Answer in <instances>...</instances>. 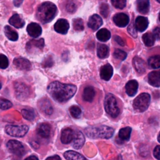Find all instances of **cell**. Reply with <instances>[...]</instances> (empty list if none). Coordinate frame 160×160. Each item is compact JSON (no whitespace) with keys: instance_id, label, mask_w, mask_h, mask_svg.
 Masks as SVG:
<instances>
[{"instance_id":"obj_48","label":"cell","mask_w":160,"mask_h":160,"mask_svg":"<svg viewBox=\"0 0 160 160\" xmlns=\"http://www.w3.org/2000/svg\"><path fill=\"white\" fill-rule=\"evenodd\" d=\"M114 39H115V41H116L119 44H120L121 46H124V42L123 40H122L120 37L116 36L114 37Z\"/></svg>"},{"instance_id":"obj_21","label":"cell","mask_w":160,"mask_h":160,"mask_svg":"<svg viewBox=\"0 0 160 160\" xmlns=\"http://www.w3.org/2000/svg\"><path fill=\"white\" fill-rule=\"evenodd\" d=\"M63 156L66 160H88L83 155L73 150L65 151Z\"/></svg>"},{"instance_id":"obj_50","label":"cell","mask_w":160,"mask_h":160,"mask_svg":"<svg viewBox=\"0 0 160 160\" xmlns=\"http://www.w3.org/2000/svg\"><path fill=\"white\" fill-rule=\"evenodd\" d=\"M13 2L16 6H19L22 2V1H14Z\"/></svg>"},{"instance_id":"obj_42","label":"cell","mask_w":160,"mask_h":160,"mask_svg":"<svg viewBox=\"0 0 160 160\" xmlns=\"http://www.w3.org/2000/svg\"><path fill=\"white\" fill-rule=\"evenodd\" d=\"M66 8L67 11H68L69 12L72 13L76 11V5L75 4L74 2H73L72 1H69L67 3V4L66 6Z\"/></svg>"},{"instance_id":"obj_40","label":"cell","mask_w":160,"mask_h":160,"mask_svg":"<svg viewBox=\"0 0 160 160\" xmlns=\"http://www.w3.org/2000/svg\"><path fill=\"white\" fill-rule=\"evenodd\" d=\"M111 3L118 9H123L126 6V1L125 0H112Z\"/></svg>"},{"instance_id":"obj_52","label":"cell","mask_w":160,"mask_h":160,"mask_svg":"<svg viewBox=\"0 0 160 160\" xmlns=\"http://www.w3.org/2000/svg\"><path fill=\"white\" fill-rule=\"evenodd\" d=\"M159 21H160V12H159Z\"/></svg>"},{"instance_id":"obj_37","label":"cell","mask_w":160,"mask_h":160,"mask_svg":"<svg viewBox=\"0 0 160 160\" xmlns=\"http://www.w3.org/2000/svg\"><path fill=\"white\" fill-rule=\"evenodd\" d=\"M113 56L120 61H124L127 57V53L121 49H116L113 52Z\"/></svg>"},{"instance_id":"obj_26","label":"cell","mask_w":160,"mask_h":160,"mask_svg":"<svg viewBox=\"0 0 160 160\" xmlns=\"http://www.w3.org/2000/svg\"><path fill=\"white\" fill-rule=\"evenodd\" d=\"M132 129L130 127H124L121 128L118 132V137L122 141H128L131 137Z\"/></svg>"},{"instance_id":"obj_30","label":"cell","mask_w":160,"mask_h":160,"mask_svg":"<svg viewBox=\"0 0 160 160\" xmlns=\"http://www.w3.org/2000/svg\"><path fill=\"white\" fill-rule=\"evenodd\" d=\"M109 54V48L102 44H99L97 48V55L101 59L106 58L108 56Z\"/></svg>"},{"instance_id":"obj_2","label":"cell","mask_w":160,"mask_h":160,"mask_svg":"<svg viewBox=\"0 0 160 160\" xmlns=\"http://www.w3.org/2000/svg\"><path fill=\"white\" fill-rule=\"evenodd\" d=\"M57 12L56 6L49 1L42 2L38 8L37 19L42 23L46 24L51 21Z\"/></svg>"},{"instance_id":"obj_38","label":"cell","mask_w":160,"mask_h":160,"mask_svg":"<svg viewBox=\"0 0 160 160\" xmlns=\"http://www.w3.org/2000/svg\"><path fill=\"white\" fill-rule=\"evenodd\" d=\"M12 106V102L9 100L3 99V98H0V109L6 110L11 108Z\"/></svg>"},{"instance_id":"obj_10","label":"cell","mask_w":160,"mask_h":160,"mask_svg":"<svg viewBox=\"0 0 160 160\" xmlns=\"http://www.w3.org/2000/svg\"><path fill=\"white\" fill-rule=\"evenodd\" d=\"M51 131V125L46 122L40 123L38 125L36 128L37 134L44 139H47L50 136Z\"/></svg>"},{"instance_id":"obj_23","label":"cell","mask_w":160,"mask_h":160,"mask_svg":"<svg viewBox=\"0 0 160 160\" xmlns=\"http://www.w3.org/2000/svg\"><path fill=\"white\" fill-rule=\"evenodd\" d=\"M137 10L141 14H147L149 10L150 3L148 0H139L136 1Z\"/></svg>"},{"instance_id":"obj_31","label":"cell","mask_w":160,"mask_h":160,"mask_svg":"<svg viewBox=\"0 0 160 160\" xmlns=\"http://www.w3.org/2000/svg\"><path fill=\"white\" fill-rule=\"evenodd\" d=\"M142 39L144 44L148 47L153 46L155 42V38L153 34H151L150 32H146L144 34L142 35Z\"/></svg>"},{"instance_id":"obj_13","label":"cell","mask_w":160,"mask_h":160,"mask_svg":"<svg viewBox=\"0 0 160 160\" xmlns=\"http://www.w3.org/2000/svg\"><path fill=\"white\" fill-rule=\"evenodd\" d=\"M85 142V138L82 132L79 130L74 131V136L72 142V146L75 149H81Z\"/></svg>"},{"instance_id":"obj_46","label":"cell","mask_w":160,"mask_h":160,"mask_svg":"<svg viewBox=\"0 0 160 160\" xmlns=\"http://www.w3.org/2000/svg\"><path fill=\"white\" fill-rule=\"evenodd\" d=\"M153 35L155 38L160 40V27H157L154 29Z\"/></svg>"},{"instance_id":"obj_28","label":"cell","mask_w":160,"mask_h":160,"mask_svg":"<svg viewBox=\"0 0 160 160\" xmlns=\"http://www.w3.org/2000/svg\"><path fill=\"white\" fill-rule=\"evenodd\" d=\"M4 34L8 39L12 41H16L18 39V34L9 26H6L4 27Z\"/></svg>"},{"instance_id":"obj_22","label":"cell","mask_w":160,"mask_h":160,"mask_svg":"<svg viewBox=\"0 0 160 160\" xmlns=\"http://www.w3.org/2000/svg\"><path fill=\"white\" fill-rule=\"evenodd\" d=\"M125 88L127 94L129 96H133L137 92L138 83L136 80H130L126 83Z\"/></svg>"},{"instance_id":"obj_17","label":"cell","mask_w":160,"mask_h":160,"mask_svg":"<svg viewBox=\"0 0 160 160\" xmlns=\"http://www.w3.org/2000/svg\"><path fill=\"white\" fill-rule=\"evenodd\" d=\"M102 24V18L98 14H93L89 17L88 25L93 31H96L99 29Z\"/></svg>"},{"instance_id":"obj_3","label":"cell","mask_w":160,"mask_h":160,"mask_svg":"<svg viewBox=\"0 0 160 160\" xmlns=\"http://www.w3.org/2000/svg\"><path fill=\"white\" fill-rule=\"evenodd\" d=\"M114 129L104 125L94 126L86 128L84 129L86 134L90 138H111L114 134Z\"/></svg>"},{"instance_id":"obj_51","label":"cell","mask_w":160,"mask_h":160,"mask_svg":"<svg viewBox=\"0 0 160 160\" xmlns=\"http://www.w3.org/2000/svg\"><path fill=\"white\" fill-rule=\"evenodd\" d=\"M157 139H158V141L160 143V132H159V134H158V136Z\"/></svg>"},{"instance_id":"obj_41","label":"cell","mask_w":160,"mask_h":160,"mask_svg":"<svg viewBox=\"0 0 160 160\" xmlns=\"http://www.w3.org/2000/svg\"><path fill=\"white\" fill-rule=\"evenodd\" d=\"M100 13L103 17L104 18L108 17L109 14V6L106 3L101 4L100 6Z\"/></svg>"},{"instance_id":"obj_18","label":"cell","mask_w":160,"mask_h":160,"mask_svg":"<svg viewBox=\"0 0 160 160\" xmlns=\"http://www.w3.org/2000/svg\"><path fill=\"white\" fill-rule=\"evenodd\" d=\"M113 74V68L109 64L102 66L100 69V77L104 81H109Z\"/></svg>"},{"instance_id":"obj_32","label":"cell","mask_w":160,"mask_h":160,"mask_svg":"<svg viewBox=\"0 0 160 160\" xmlns=\"http://www.w3.org/2000/svg\"><path fill=\"white\" fill-rule=\"evenodd\" d=\"M41 109L46 112L47 114H51L52 112V108L49 101L47 99L41 100L39 103Z\"/></svg>"},{"instance_id":"obj_35","label":"cell","mask_w":160,"mask_h":160,"mask_svg":"<svg viewBox=\"0 0 160 160\" xmlns=\"http://www.w3.org/2000/svg\"><path fill=\"white\" fill-rule=\"evenodd\" d=\"M72 25L74 29L78 31H81L84 29V24L82 19L75 18L72 21Z\"/></svg>"},{"instance_id":"obj_20","label":"cell","mask_w":160,"mask_h":160,"mask_svg":"<svg viewBox=\"0 0 160 160\" xmlns=\"http://www.w3.org/2000/svg\"><path fill=\"white\" fill-rule=\"evenodd\" d=\"M148 82L154 87L160 86V71H154L148 74Z\"/></svg>"},{"instance_id":"obj_54","label":"cell","mask_w":160,"mask_h":160,"mask_svg":"<svg viewBox=\"0 0 160 160\" xmlns=\"http://www.w3.org/2000/svg\"><path fill=\"white\" fill-rule=\"evenodd\" d=\"M157 1H158V2H159V3H160V1H159V0H157Z\"/></svg>"},{"instance_id":"obj_34","label":"cell","mask_w":160,"mask_h":160,"mask_svg":"<svg viewBox=\"0 0 160 160\" xmlns=\"http://www.w3.org/2000/svg\"><path fill=\"white\" fill-rule=\"evenodd\" d=\"M21 114L26 119L29 121H32L35 118V113L33 109H23L21 111Z\"/></svg>"},{"instance_id":"obj_27","label":"cell","mask_w":160,"mask_h":160,"mask_svg":"<svg viewBox=\"0 0 160 160\" xmlns=\"http://www.w3.org/2000/svg\"><path fill=\"white\" fill-rule=\"evenodd\" d=\"M132 64L136 71L139 73H143L145 71V64L143 60L137 56L132 60Z\"/></svg>"},{"instance_id":"obj_19","label":"cell","mask_w":160,"mask_h":160,"mask_svg":"<svg viewBox=\"0 0 160 160\" xmlns=\"http://www.w3.org/2000/svg\"><path fill=\"white\" fill-rule=\"evenodd\" d=\"M149 22L147 18L138 16L135 20V28L139 32H143L148 28Z\"/></svg>"},{"instance_id":"obj_14","label":"cell","mask_w":160,"mask_h":160,"mask_svg":"<svg viewBox=\"0 0 160 160\" xmlns=\"http://www.w3.org/2000/svg\"><path fill=\"white\" fill-rule=\"evenodd\" d=\"M69 25L68 21L65 19H58L54 26V30L60 34H66L69 29Z\"/></svg>"},{"instance_id":"obj_16","label":"cell","mask_w":160,"mask_h":160,"mask_svg":"<svg viewBox=\"0 0 160 160\" xmlns=\"http://www.w3.org/2000/svg\"><path fill=\"white\" fill-rule=\"evenodd\" d=\"M14 65L20 70H29L31 68L30 61L24 58H16L13 61Z\"/></svg>"},{"instance_id":"obj_12","label":"cell","mask_w":160,"mask_h":160,"mask_svg":"<svg viewBox=\"0 0 160 160\" xmlns=\"http://www.w3.org/2000/svg\"><path fill=\"white\" fill-rule=\"evenodd\" d=\"M113 21L117 26L123 28L128 24L129 18L127 14L123 12H119L113 16Z\"/></svg>"},{"instance_id":"obj_47","label":"cell","mask_w":160,"mask_h":160,"mask_svg":"<svg viewBox=\"0 0 160 160\" xmlns=\"http://www.w3.org/2000/svg\"><path fill=\"white\" fill-rule=\"evenodd\" d=\"M46 160H61V159L59 156H58L57 154H55V155L48 157L46 159Z\"/></svg>"},{"instance_id":"obj_49","label":"cell","mask_w":160,"mask_h":160,"mask_svg":"<svg viewBox=\"0 0 160 160\" xmlns=\"http://www.w3.org/2000/svg\"><path fill=\"white\" fill-rule=\"evenodd\" d=\"M24 160H39L38 156H36L34 154H32L29 156L28 157H27Z\"/></svg>"},{"instance_id":"obj_53","label":"cell","mask_w":160,"mask_h":160,"mask_svg":"<svg viewBox=\"0 0 160 160\" xmlns=\"http://www.w3.org/2000/svg\"><path fill=\"white\" fill-rule=\"evenodd\" d=\"M1 84L0 83V89H1Z\"/></svg>"},{"instance_id":"obj_24","label":"cell","mask_w":160,"mask_h":160,"mask_svg":"<svg viewBox=\"0 0 160 160\" xmlns=\"http://www.w3.org/2000/svg\"><path fill=\"white\" fill-rule=\"evenodd\" d=\"M9 22L10 24L12 25L16 28H21L24 26L25 24L24 21L20 17V16L18 14H15L12 15L9 20Z\"/></svg>"},{"instance_id":"obj_39","label":"cell","mask_w":160,"mask_h":160,"mask_svg":"<svg viewBox=\"0 0 160 160\" xmlns=\"http://www.w3.org/2000/svg\"><path fill=\"white\" fill-rule=\"evenodd\" d=\"M9 61L8 58L2 54H0V68L6 69L8 68Z\"/></svg>"},{"instance_id":"obj_33","label":"cell","mask_w":160,"mask_h":160,"mask_svg":"<svg viewBox=\"0 0 160 160\" xmlns=\"http://www.w3.org/2000/svg\"><path fill=\"white\" fill-rule=\"evenodd\" d=\"M148 64L153 69L160 68V55H156L148 59Z\"/></svg>"},{"instance_id":"obj_9","label":"cell","mask_w":160,"mask_h":160,"mask_svg":"<svg viewBox=\"0 0 160 160\" xmlns=\"http://www.w3.org/2000/svg\"><path fill=\"white\" fill-rule=\"evenodd\" d=\"M44 46V39L41 38L39 39H32L29 41L26 44V50L28 52L33 53L36 50H42Z\"/></svg>"},{"instance_id":"obj_5","label":"cell","mask_w":160,"mask_h":160,"mask_svg":"<svg viewBox=\"0 0 160 160\" xmlns=\"http://www.w3.org/2000/svg\"><path fill=\"white\" fill-rule=\"evenodd\" d=\"M151 96L149 94L143 92L138 96L133 101L132 106L134 110L142 112L145 111L150 104Z\"/></svg>"},{"instance_id":"obj_15","label":"cell","mask_w":160,"mask_h":160,"mask_svg":"<svg viewBox=\"0 0 160 160\" xmlns=\"http://www.w3.org/2000/svg\"><path fill=\"white\" fill-rule=\"evenodd\" d=\"M28 34L34 38L39 37L42 33V28L39 24L36 22L29 24L26 28Z\"/></svg>"},{"instance_id":"obj_36","label":"cell","mask_w":160,"mask_h":160,"mask_svg":"<svg viewBox=\"0 0 160 160\" xmlns=\"http://www.w3.org/2000/svg\"><path fill=\"white\" fill-rule=\"evenodd\" d=\"M69 112L72 117L75 119H78L81 115V109L77 106H72L69 108Z\"/></svg>"},{"instance_id":"obj_29","label":"cell","mask_w":160,"mask_h":160,"mask_svg":"<svg viewBox=\"0 0 160 160\" xmlns=\"http://www.w3.org/2000/svg\"><path fill=\"white\" fill-rule=\"evenodd\" d=\"M96 38L100 41H107L111 38V32L109 30H108L106 28L101 29L96 33Z\"/></svg>"},{"instance_id":"obj_4","label":"cell","mask_w":160,"mask_h":160,"mask_svg":"<svg viewBox=\"0 0 160 160\" xmlns=\"http://www.w3.org/2000/svg\"><path fill=\"white\" fill-rule=\"evenodd\" d=\"M104 109L106 113L112 118L115 119L120 114V109L118 106L117 101L114 96L110 93L106 95L104 99Z\"/></svg>"},{"instance_id":"obj_8","label":"cell","mask_w":160,"mask_h":160,"mask_svg":"<svg viewBox=\"0 0 160 160\" xmlns=\"http://www.w3.org/2000/svg\"><path fill=\"white\" fill-rule=\"evenodd\" d=\"M14 89L16 95L19 99H24L29 94V89L28 87L22 82H16L14 84Z\"/></svg>"},{"instance_id":"obj_25","label":"cell","mask_w":160,"mask_h":160,"mask_svg":"<svg viewBox=\"0 0 160 160\" xmlns=\"http://www.w3.org/2000/svg\"><path fill=\"white\" fill-rule=\"evenodd\" d=\"M95 91L92 86H87L82 93V98L85 101L92 102L95 96Z\"/></svg>"},{"instance_id":"obj_43","label":"cell","mask_w":160,"mask_h":160,"mask_svg":"<svg viewBox=\"0 0 160 160\" xmlns=\"http://www.w3.org/2000/svg\"><path fill=\"white\" fill-rule=\"evenodd\" d=\"M153 156L157 160H160V145H157L154 148Z\"/></svg>"},{"instance_id":"obj_1","label":"cell","mask_w":160,"mask_h":160,"mask_svg":"<svg viewBox=\"0 0 160 160\" xmlns=\"http://www.w3.org/2000/svg\"><path fill=\"white\" fill-rule=\"evenodd\" d=\"M77 88L72 84H63L58 81L51 82L47 91L49 95L56 101L64 102L71 99L76 93Z\"/></svg>"},{"instance_id":"obj_7","label":"cell","mask_w":160,"mask_h":160,"mask_svg":"<svg viewBox=\"0 0 160 160\" xmlns=\"http://www.w3.org/2000/svg\"><path fill=\"white\" fill-rule=\"evenodd\" d=\"M8 151L18 156L22 157L26 153V149L24 145L19 141L15 139H10L6 144Z\"/></svg>"},{"instance_id":"obj_45","label":"cell","mask_w":160,"mask_h":160,"mask_svg":"<svg viewBox=\"0 0 160 160\" xmlns=\"http://www.w3.org/2000/svg\"><path fill=\"white\" fill-rule=\"evenodd\" d=\"M128 32L129 33H130L133 37H136L137 36V33L136 31V28H135V26H134L133 24H131L129 28H128Z\"/></svg>"},{"instance_id":"obj_6","label":"cell","mask_w":160,"mask_h":160,"mask_svg":"<svg viewBox=\"0 0 160 160\" xmlns=\"http://www.w3.org/2000/svg\"><path fill=\"white\" fill-rule=\"evenodd\" d=\"M5 132L10 136L21 138L24 136L29 131L27 125H8L4 129Z\"/></svg>"},{"instance_id":"obj_11","label":"cell","mask_w":160,"mask_h":160,"mask_svg":"<svg viewBox=\"0 0 160 160\" xmlns=\"http://www.w3.org/2000/svg\"><path fill=\"white\" fill-rule=\"evenodd\" d=\"M74 131L70 128H66L61 131L60 140L62 144H68L72 142Z\"/></svg>"},{"instance_id":"obj_44","label":"cell","mask_w":160,"mask_h":160,"mask_svg":"<svg viewBox=\"0 0 160 160\" xmlns=\"http://www.w3.org/2000/svg\"><path fill=\"white\" fill-rule=\"evenodd\" d=\"M52 64H53V61L51 57L50 56L47 57V58L42 63V66L44 67H51L52 66Z\"/></svg>"}]
</instances>
